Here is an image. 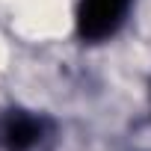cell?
Instances as JSON below:
<instances>
[{
	"instance_id": "1",
	"label": "cell",
	"mask_w": 151,
	"mask_h": 151,
	"mask_svg": "<svg viewBox=\"0 0 151 151\" xmlns=\"http://www.w3.org/2000/svg\"><path fill=\"white\" fill-rule=\"evenodd\" d=\"M127 0H83V33L89 36H107L124 15Z\"/></svg>"
}]
</instances>
